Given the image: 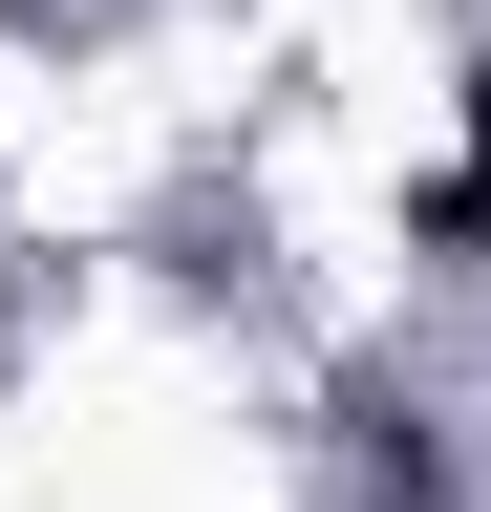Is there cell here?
<instances>
[{
  "label": "cell",
  "mask_w": 491,
  "mask_h": 512,
  "mask_svg": "<svg viewBox=\"0 0 491 512\" xmlns=\"http://www.w3.org/2000/svg\"><path fill=\"white\" fill-rule=\"evenodd\" d=\"M406 256H491V86H470V150L406 192Z\"/></svg>",
  "instance_id": "6da1fadb"
},
{
  "label": "cell",
  "mask_w": 491,
  "mask_h": 512,
  "mask_svg": "<svg viewBox=\"0 0 491 512\" xmlns=\"http://www.w3.org/2000/svg\"><path fill=\"white\" fill-rule=\"evenodd\" d=\"M342 448H363V491H406V512L449 491V448H427V406H385V384H342Z\"/></svg>",
  "instance_id": "7a4b0ae2"
}]
</instances>
